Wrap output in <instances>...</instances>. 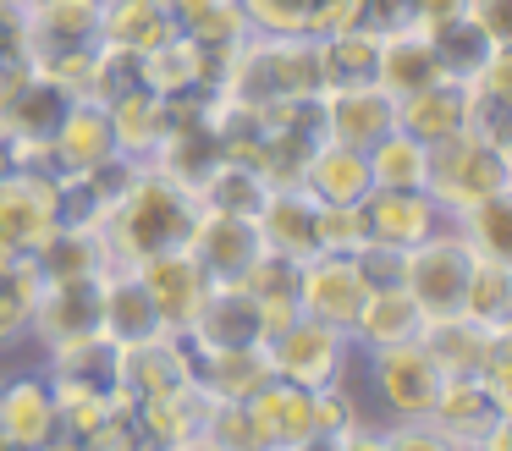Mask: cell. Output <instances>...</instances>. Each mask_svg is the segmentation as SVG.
<instances>
[{
  "instance_id": "cell-1",
  "label": "cell",
  "mask_w": 512,
  "mask_h": 451,
  "mask_svg": "<svg viewBox=\"0 0 512 451\" xmlns=\"http://www.w3.org/2000/svg\"><path fill=\"white\" fill-rule=\"evenodd\" d=\"M199 220V198L193 187H182L177 176H166L160 165H133V176L122 182V193L100 209V237L111 248L116 264H138L149 253L182 248Z\"/></svg>"
},
{
  "instance_id": "cell-2",
  "label": "cell",
  "mask_w": 512,
  "mask_h": 451,
  "mask_svg": "<svg viewBox=\"0 0 512 451\" xmlns=\"http://www.w3.org/2000/svg\"><path fill=\"white\" fill-rule=\"evenodd\" d=\"M221 99L237 105H276V99H309L320 94V66H314V39H281V33H248L221 72Z\"/></svg>"
},
{
  "instance_id": "cell-3",
  "label": "cell",
  "mask_w": 512,
  "mask_h": 451,
  "mask_svg": "<svg viewBox=\"0 0 512 451\" xmlns=\"http://www.w3.org/2000/svg\"><path fill=\"white\" fill-rule=\"evenodd\" d=\"M424 193L441 204V215H463V209L485 204L496 193H512V154L496 149L490 138H479L474 127H463L457 138L430 143V176Z\"/></svg>"
},
{
  "instance_id": "cell-4",
  "label": "cell",
  "mask_w": 512,
  "mask_h": 451,
  "mask_svg": "<svg viewBox=\"0 0 512 451\" xmlns=\"http://www.w3.org/2000/svg\"><path fill=\"white\" fill-rule=\"evenodd\" d=\"M265 363L270 380L303 385V391H320V385L347 380V369H358V347L347 330H331L320 319H292V325L270 330L265 336Z\"/></svg>"
},
{
  "instance_id": "cell-5",
  "label": "cell",
  "mask_w": 512,
  "mask_h": 451,
  "mask_svg": "<svg viewBox=\"0 0 512 451\" xmlns=\"http://www.w3.org/2000/svg\"><path fill=\"white\" fill-rule=\"evenodd\" d=\"M358 363L369 369V391H375L386 418H430L435 396L446 385V374L435 369L424 341H397V347L358 352Z\"/></svg>"
},
{
  "instance_id": "cell-6",
  "label": "cell",
  "mask_w": 512,
  "mask_h": 451,
  "mask_svg": "<svg viewBox=\"0 0 512 451\" xmlns=\"http://www.w3.org/2000/svg\"><path fill=\"white\" fill-rule=\"evenodd\" d=\"M468 270H474V253H468V242L457 237L452 226L430 231L424 242H413V248L402 253V286H408V297L424 308V319L457 314V308H463Z\"/></svg>"
},
{
  "instance_id": "cell-7",
  "label": "cell",
  "mask_w": 512,
  "mask_h": 451,
  "mask_svg": "<svg viewBox=\"0 0 512 451\" xmlns=\"http://www.w3.org/2000/svg\"><path fill=\"white\" fill-rule=\"evenodd\" d=\"M61 220H67V209H61V176L50 165H12V171L0 176V242L34 253Z\"/></svg>"
},
{
  "instance_id": "cell-8",
  "label": "cell",
  "mask_w": 512,
  "mask_h": 451,
  "mask_svg": "<svg viewBox=\"0 0 512 451\" xmlns=\"http://www.w3.org/2000/svg\"><path fill=\"white\" fill-rule=\"evenodd\" d=\"M127 270L138 275V286H144L160 330L188 336V325L199 319L204 297H210V286H215L210 275H204V264L188 253V242H182V248H166V253H149V259L127 264Z\"/></svg>"
},
{
  "instance_id": "cell-9",
  "label": "cell",
  "mask_w": 512,
  "mask_h": 451,
  "mask_svg": "<svg viewBox=\"0 0 512 451\" xmlns=\"http://www.w3.org/2000/svg\"><path fill=\"white\" fill-rule=\"evenodd\" d=\"M67 105L72 94L61 83H50L34 61L0 66V138L6 143H50Z\"/></svg>"
},
{
  "instance_id": "cell-10",
  "label": "cell",
  "mask_w": 512,
  "mask_h": 451,
  "mask_svg": "<svg viewBox=\"0 0 512 451\" xmlns=\"http://www.w3.org/2000/svg\"><path fill=\"white\" fill-rule=\"evenodd\" d=\"M364 297H369V281L353 253H314V259L298 264V314L303 319H320V325L353 336L358 314H364Z\"/></svg>"
},
{
  "instance_id": "cell-11",
  "label": "cell",
  "mask_w": 512,
  "mask_h": 451,
  "mask_svg": "<svg viewBox=\"0 0 512 451\" xmlns=\"http://www.w3.org/2000/svg\"><path fill=\"white\" fill-rule=\"evenodd\" d=\"M94 330H100V275H89V281H39L34 314H28V341L39 352L94 336Z\"/></svg>"
},
{
  "instance_id": "cell-12",
  "label": "cell",
  "mask_w": 512,
  "mask_h": 451,
  "mask_svg": "<svg viewBox=\"0 0 512 451\" xmlns=\"http://www.w3.org/2000/svg\"><path fill=\"white\" fill-rule=\"evenodd\" d=\"M28 61H56L100 44V0H23Z\"/></svg>"
},
{
  "instance_id": "cell-13",
  "label": "cell",
  "mask_w": 512,
  "mask_h": 451,
  "mask_svg": "<svg viewBox=\"0 0 512 451\" xmlns=\"http://www.w3.org/2000/svg\"><path fill=\"white\" fill-rule=\"evenodd\" d=\"M122 160L116 154V132L111 116H105L100 99H72L61 110L56 132H50V171L56 176H83V171H100V165Z\"/></svg>"
},
{
  "instance_id": "cell-14",
  "label": "cell",
  "mask_w": 512,
  "mask_h": 451,
  "mask_svg": "<svg viewBox=\"0 0 512 451\" xmlns=\"http://www.w3.org/2000/svg\"><path fill=\"white\" fill-rule=\"evenodd\" d=\"M270 325L259 314V303L243 292L237 281H215L204 297L199 319L188 325V347L193 352H221V347H265Z\"/></svg>"
},
{
  "instance_id": "cell-15",
  "label": "cell",
  "mask_w": 512,
  "mask_h": 451,
  "mask_svg": "<svg viewBox=\"0 0 512 451\" xmlns=\"http://www.w3.org/2000/svg\"><path fill=\"white\" fill-rule=\"evenodd\" d=\"M56 429H61V418H56V396H50L45 369L0 374V440H6V446L39 451Z\"/></svg>"
},
{
  "instance_id": "cell-16",
  "label": "cell",
  "mask_w": 512,
  "mask_h": 451,
  "mask_svg": "<svg viewBox=\"0 0 512 451\" xmlns=\"http://www.w3.org/2000/svg\"><path fill=\"white\" fill-rule=\"evenodd\" d=\"M188 253L204 264L210 281H237V275L265 253V237H259V220H248V215L199 209V220H193V231H188Z\"/></svg>"
},
{
  "instance_id": "cell-17",
  "label": "cell",
  "mask_w": 512,
  "mask_h": 451,
  "mask_svg": "<svg viewBox=\"0 0 512 451\" xmlns=\"http://www.w3.org/2000/svg\"><path fill=\"white\" fill-rule=\"evenodd\" d=\"M320 121H325V138L347 143V149H369L375 138H386L397 127V99L380 83L320 88Z\"/></svg>"
},
{
  "instance_id": "cell-18",
  "label": "cell",
  "mask_w": 512,
  "mask_h": 451,
  "mask_svg": "<svg viewBox=\"0 0 512 451\" xmlns=\"http://www.w3.org/2000/svg\"><path fill=\"white\" fill-rule=\"evenodd\" d=\"M248 33H281V39H320L336 28L364 22V0H237Z\"/></svg>"
},
{
  "instance_id": "cell-19",
  "label": "cell",
  "mask_w": 512,
  "mask_h": 451,
  "mask_svg": "<svg viewBox=\"0 0 512 451\" xmlns=\"http://www.w3.org/2000/svg\"><path fill=\"white\" fill-rule=\"evenodd\" d=\"M364 220H369V237L391 242V248H413V242H424L430 231L446 226L441 204L424 187H369Z\"/></svg>"
},
{
  "instance_id": "cell-20",
  "label": "cell",
  "mask_w": 512,
  "mask_h": 451,
  "mask_svg": "<svg viewBox=\"0 0 512 451\" xmlns=\"http://www.w3.org/2000/svg\"><path fill=\"white\" fill-rule=\"evenodd\" d=\"M507 330L512 325H479V319H468V314H435V319H424L419 341L435 358V369H441L446 380H457V374L485 369V358L496 352V341L507 336Z\"/></svg>"
},
{
  "instance_id": "cell-21",
  "label": "cell",
  "mask_w": 512,
  "mask_h": 451,
  "mask_svg": "<svg viewBox=\"0 0 512 451\" xmlns=\"http://www.w3.org/2000/svg\"><path fill=\"white\" fill-rule=\"evenodd\" d=\"M28 259H34L39 281H89V275H105L116 264L100 226H89V220H61Z\"/></svg>"
},
{
  "instance_id": "cell-22",
  "label": "cell",
  "mask_w": 512,
  "mask_h": 451,
  "mask_svg": "<svg viewBox=\"0 0 512 451\" xmlns=\"http://www.w3.org/2000/svg\"><path fill=\"white\" fill-rule=\"evenodd\" d=\"M314 215H320V198L309 187H270L265 209H259V237H265L270 253L303 264L320 253V237H314Z\"/></svg>"
},
{
  "instance_id": "cell-23",
  "label": "cell",
  "mask_w": 512,
  "mask_h": 451,
  "mask_svg": "<svg viewBox=\"0 0 512 451\" xmlns=\"http://www.w3.org/2000/svg\"><path fill=\"white\" fill-rule=\"evenodd\" d=\"M397 127L413 132L419 143L457 138L468 127V83L463 77H435V83L413 88L397 99Z\"/></svg>"
},
{
  "instance_id": "cell-24",
  "label": "cell",
  "mask_w": 512,
  "mask_h": 451,
  "mask_svg": "<svg viewBox=\"0 0 512 451\" xmlns=\"http://www.w3.org/2000/svg\"><path fill=\"white\" fill-rule=\"evenodd\" d=\"M122 385L133 396H160V391H177V385H193V347L188 336H160L138 341V347H122Z\"/></svg>"
},
{
  "instance_id": "cell-25",
  "label": "cell",
  "mask_w": 512,
  "mask_h": 451,
  "mask_svg": "<svg viewBox=\"0 0 512 451\" xmlns=\"http://www.w3.org/2000/svg\"><path fill=\"white\" fill-rule=\"evenodd\" d=\"M435 77H452L441 66V55H435V39L424 28H413V22H402V28L380 33V66H375V83L386 88L391 99L413 94V88L435 83Z\"/></svg>"
},
{
  "instance_id": "cell-26",
  "label": "cell",
  "mask_w": 512,
  "mask_h": 451,
  "mask_svg": "<svg viewBox=\"0 0 512 451\" xmlns=\"http://www.w3.org/2000/svg\"><path fill=\"white\" fill-rule=\"evenodd\" d=\"M496 418H507V407H501L496 396L479 385V374H457V380H446L441 396H435V407H430V424L441 429L457 451L474 446V440L485 435Z\"/></svg>"
},
{
  "instance_id": "cell-27",
  "label": "cell",
  "mask_w": 512,
  "mask_h": 451,
  "mask_svg": "<svg viewBox=\"0 0 512 451\" xmlns=\"http://www.w3.org/2000/svg\"><path fill=\"white\" fill-rule=\"evenodd\" d=\"M100 336H111L116 347H138V341L160 336L155 308H149L144 286L127 264H111L100 275Z\"/></svg>"
},
{
  "instance_id": "cell-28",
  "label": "cell",
  "mask_w": 512,
  "mask_h": 451,
  "mask_svg": "<svg viewBox=\"0 0 512 451\" xmlns=\"http://www.w3.org/2000/svg\"><path fill=\"white\" fill-rule=\"evenodd\" d=\"M243 407H248V418H254L265 451H287V446H298L303 435H314V402H309V391H303V385L265 380Z\"/></svg>"
},
{
  "instance_id": "cell-29",
  "label": "cell",
  "mask_w": 512,
  "mask_h": 451,
  "mask_svg": "<svg viewBox=\"0 0 512 451\" xmlns=\"http://www.w3.org/2000/svg\"><path fill=\"white\" fill-rule=\"evenodd\" d=\"M419 330H424V308L408 297V286L402 281L369 286L364 314H358V325H353V347L358 352L397 347V341H419Z\"/></svg>"
},
{
  "instance_id": "cell-30",
  "label": "cell",
  "mask_w": 512,
  "mask_h": 451,
  "mask_svg": "<svg viewBox=\"0 0 512 451\" xmlns=\"http://www.w3.org/2000/svg\"><path fill=\"white\" fill-rule=\"evenodd\" d=\"M105 116H111V132H116V154L133 165H149L160 149V138H166V99L155 94V88H127V94H116L111 105H105Z\"/></svg>"
},
{
  "instance_id": "cell-31",
  "label": "cell",
  "mask_w": 512,
  "mask_h": 451,
  "mask_svg": "<svg viewBox=\"0 0 512 451\" xmlns=\"http://www.w3.org/2000/svg\"><path fill=\"white\" fill-rule=\"evenodd\" d=\"M270 380L265 347H221V352H193V385L204 402H248Z\"/></svg>"
},
{
  "instance_id": "cell-32",
  "label": "cell",
  "mask_w": 512,
  "mask_h": 451,
  "mask_svg": "<svg viewBox=\"0 0 512 451\" xmlns=\"http://www.w3.org/2000/svg\"><path fill=\"white\" fill-rule=\"evenodd\" d=\"M303 187H309L320 204H364L369 198V154L364 149H347L336 138H320V149L309 154L303 165Z\"/></svg>"
},
{
  "instance_id": "cell-33",
  "label": "cell",
  "mask_w": 512,
  "mask_h": 451,
  "mask_svg": "<svg viewBox=\"0 0 512 451\" xmlns=\"http://www.w3.org/2000/svg\"><path fill=\"white\" fill-rule=\"evenodd\" d=\"M314 66H320V88H358L375 83L380 66V33L375 28H336L314 39Z\"/></svg>"
},
{
  "instance_id": "cell-34",
  "label": "cell",
  "mask_w": 512,
  "mask_h": 451,
  "mask_svg": "<svg viewBox=\"0 0 512 451\" xmlns=\"http://www.w3.org/2000/svg\"><path fill=\"white\" fill-rule=\"evenodd\" d=\"M133 424L144 435V446H182L204 424V391L199 385H177V391H160V396H138Z\"/></svg>"
},
{
  "instance_id": "cell-35",
  "label": "cell",
  "mask_w": 512,
  "mask_h": 451,
  "mask_svg": "<svg viewBox=\"0 0 512 451\" xmlns=\"http://www.w3.org/2000/svg\"><path fill=\"white\" fill-rule=\"evenodd\" d=\"M177 33V17H171L166 0H100V39L116 44V50H155Z\"/></svg>"
},
{
  "instance_id": "cell-36",
  "label": "cell",
  "mask_w": 512,
  "mask_h": 451,
  "mask_svg": "<svg viewBox=\"0 0 512 451\" xmlns=\"http://www.w3.org/2000/svg\"><path fill=\"white\" fill-rule=\"evenodd\" d=\"M39 297V270L23 248L0 242V352H17L28 341V314Z\"/></svg>"
},
{
  "instance_id": "cell-37",
  "label": "cell",
  "mask_w": 512,
  "mask_h": 451,
  "mask_svg": "<svg viewBox=\"0 0 512 451\" xmlns=\"http://www.w3.org/2000/svg\"><path fill=\"white\" fill-rule=\"evenodd\" d=\"M237 286H243V292L259 303V314H265L270 330H281V325H292V319H298V264L281 259V253L265 248L243 275H237Z\"/></svg>"
},
{
  "instance_id": "cell-38",
  "label": "cell",
  "mask_w": 512,
  "mask_h": 451,
  "mask_svg": "<svg viewBox=\"0 0 512 451\" xmlns=\"http://www.w3.org/2000/svg\"><path fill=\"white\" fill-rule=\"evenodd\" d=\"M193 198H199V209H215V215H248V220H254L259 209H265L270 187H265V176H259L254 165L215 160V171L193 187Z\"/></svg>"
},
{
  "instance_id": "cell-39",
  "label": "cell",
  "mask_w": 512,
  "mask_h": 451,
  "mask_svg": "<svg viewBox=\"0 0 512 451\" xmlns=\"http://www.w3.org/2000/svg\"><path fill=\"white\" fill-rule=\"evenodd\" d=\"M446 226H452L457 237L468 242V253H474V259L512 264V193L485 198V204H474V209H463V215H452Z\"/></svg>"
},
{
  "instance_id": "cell-40",
  "label": "cell",
  "mask_w": 512,
  "mask_h": 451,
  "mask_svg": "<svg viewBox=\"0 0 512 451\" xmlns=\"http://www.w3.org/2000/svg\"><path fill=\"white\" fill-rule=\"evenodd\" d=\"M364 154H369V182L375 187H424V176H430V143H419L402 127L375 138Z\"/></svg>"
},
{
  "instance_id": "cell-41",
  "label": "cell",
  "mask_w": 512,
  "mask_h": 451,
  "mask_svg": "<svg viewBox=\"0 0 512 451\" xmlns=\"http://www.w3.org/2000/svg\"><path fill=\"white\" fill-rule=\"evenodd\" d=\"M39 369L45 374H72V380H94V385H116L122 380V347L94 330V336H78V341L50 347Z\"/></svg>"
},
{
  "instance_id": "cell-42",
  "label": "cell",
  "mask_w": 512,
  "mask_h": 451,
  "mask_svg": "<svg viewBox=\"0 0 512 451\" xmlns=\"http://www.w3.org/2000/svg\"><path fill=\"white\" fill-rule=\"evenodd\" d=\"M457 314L479 319V325H512V264L474 259L463 286V308Z\"/></svg>"
},
{
  "instance_id": "cell-43",
  "label": "cell",
  "mask_w": 512,
  "mask_h": 451,
  "mask_svg": "<svg viewBox=\"0 0 512 451\" xmlns=\"http://www.w3.org/2000/svg\"><path fill=\"white\" fill-rule=\"evenodd\" d=\"M199 440H210L215 451H265V440H259V429H254L243 402H204Z\"/></svg>"
},
{
  "instance_id": "cell-44",
  "label": "cell",
  "mask_w": 512,
  "mask_h": 451,
  "mask_svg": "<svg viewBox=\"0 0 512 451\" xmlns=\"http://www.w3.org/2000/svg\"><path fill=\"white\" fill-rule=\"evenodd\" d=\"M430 39H435V55H441V66H446L452 77H468L490 50H496V44H490L468 17H457V22H446V28H435Z\"/></svg>"
},
{
  "instance_id": "cell-45",
  "label": "cell",
  "mask_w": 512,
  "mask_h": 451,
  "mask_svg": "<svg viewBox=\"0 0 512 451\" xmlns=\"http://www.w3.org/2000/svg\"><path fill=\"white\" fill-rule=\"evenodd\" d=\"M309 402H314V429H320V435H336V440L353 435L364 418H375V413H364V402L353 396V385H347V380L309 391Z\"/></svg>"
},
{
  "instance_id": "cell-46",
  "label": "cell",
  "mask_w": 512,
  "mask_h": 451,
  "mask_svg": "<svg viewBox=\"0 0 512 451\" xmlns=\"http://www.w3.org/2000/svg\"><path fill=\"white\" fill-rule=\"evenodd\" d=\"M314 237H320V253H358L369 242L364 204H320V215H314Z\"/></svg>"
},
{
  "instance_id": "cell-47",
  "label": "cell",
  "mask_w": 512,
  "mask_h": 451,
  "mask_svg": "<svg viewBox=\"0 0 512 451\" xmlns=\"http://www.w3.org/2000/svg\"><path fill=\"white\" fill-rule=\"evenodd\" d=\"M386 451H457L430 418H386Z\"/></svg>"
},
{
  "instance_id": "cell-48",
  "label": "cell",
  "mask_w": 512,
  "mask_h": 451,
  "mask_svg": "<svg viewBox=\"0 0 512 451\" xmlns=\"http://www.w3.org/2000/svg\"><path fill=\"white\" fill-rule=\"evenodd\" d=\"M78 451H144V435L133 418H100L89 435H78Z\"/></svg>"
},
{
  "instance_id": "cell-49",
  "label": "cell",
  "mask_w": 512,
  "mask_h": 451,
  "mask_svg": "<svg viewBox=\"0 0 512 451\" xmlns=\"http://www.w3.org/2000/svg\"><path fill=\"white\" fill-rule=\"evenodd\" d=\"M402 253H408V248H391V242L369 237L353 259H358V270H364L369 286H391V281H402Z\"/></svg>"
},
{
  "instance_id": "cell-50",
  "label": "cell",
  "mask_w": 512,
  "mask_h": 451,
  "mask_svg": "<svg viewBox=\"0 0 512 451\" xmlns=\"http://www.w3.org/2000/svg\"><path fill=\"white\" fill-rule=\"evenodd\" d=\"M463 17L490 44H512V0H463Z\"/></svg>"
},
{
  "instance_id": "cell-51",
  "label": "cell",
  "mask_w": 512,
  "mask_h": 451,
  "mask_svg": "<svg viewBox=\"0 0 512 451\" xmlns=\"http://www.w3.org/2000/svg\"><path fill=\"white\" fill-rule=\"evenodd\" d=\"M28 61V28H23V0H0V66Z\"/></svg>"
},
{
  "instance_id": "cell-52",
  "label": "cell",
  "mask_w": 512,
  "mask_h": 451,
  "mask_svg": "<svg viewBox=\"0 0 512 451\" xmlns=\"http://www.w3.org/2000/svg\"><path fill=\"white\" fill-rule=\"evenodd\" d=\"M408 11H413V28L435 33V28L463 17V0H408Z\"/></svg>"
},
{
  "instance_id": "cell-53",
  "label": "cell",
  "mask_w": 512,
  "mask_h": 451,
  "mask_svg": "<svg viewBox=\"0 0 512 451\" xmlns=\"http://www.w3.org/2000/svg\"><path fill=\"white\" fill-rule=\"evenodd\" d=\"M468 451H512V413H507V418H496V424H490Z\"/></svg>"
},
{
  "instance_id": "cell-54",
  "label": "cell",
  "mask_w": 512,
  "mask_h": 451,
  "mask_svg": "<svg viewBox=\"0 0 512 451\" xmlns=\"http://www.w3.org/2000/svg\"><path fill=\"white\" fill-rule=\"evenodd\" d=\"M287 451H342V440H336V435H320V429H314V435H303L298 446H287Z\"/></svg>"
},
{
  "instance_id": "cell-55",
  "label": "cell",
  "mask_w": 512,
  "mask_h": 451,
  "mask_svg": "<svg viewBox=\"0 0 512 451\" xmlns=\"http://www.w3.org/2000/svg\"><path fill=\"white\" fill-rule=\"evenodd\" d=\"M39 451H78V435H67V429H56V435H50Z\"/></svg>"
},
{
  "instance_id": "cell-56",
  "label": "cell",
  "mask_w": 512,
  "mask_h": 451,
  "mask_svg": "<svg viewBox=\"0 0 512 451\" xmlns=\"http://www.w3.org/2000/svg\"><path fill=\"white\" fill-rule=\"evenodd\" d=\"M144 451H215V446H210V440L193 435V440H182V446H144Z\"/></svg>"
},
{
  "instance_id": "cell-57",
  "label": "cell",
  "mask_w": 512,
  "mask_h": 451,
  "mask_svg": "<svg viewBox=\"0 0 512 451\" xmlns=\"http://www.w3.org/2000/svg\"><path fill=\"white\" fill-rule=\"evenodd\" d=\"M0 451H28V446H0Z\"/></svg>"
}]
</instances>
